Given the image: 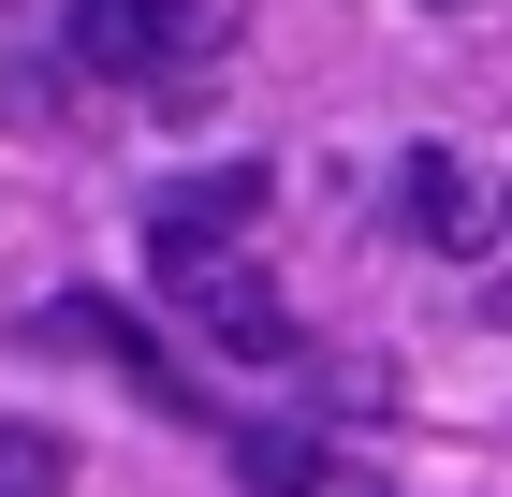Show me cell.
Masks as SVG:
<instances>
[{
  "label": "cell",
  "instance_id": "obj_6",
  "mask_svg": "<svg viewBox=\"0 0 512 497\" xmlns=\"http://www.w3.org/2000/svg\"><path fill=\"white\" fill-rule=\"evenodd\" d=\"M74 468H59V439H30V424H0V497H59Z\"/></svg>",
  "mask_w": 512,
  "mask_h": 497
},
{
  "label": "cell",
  "instance_id": "obj_4",
  "mask_svg": "<svg viewBox=\"0 0 512 497\" xmlns=\"http://www.w3.org/2000/svg\"><path fill=\"white\" fill-rule=\"evenodd\" d=\"M44 337H59V351H88V366H118L132 395H161V410H176V366H161V351H147V322H118L103 293H59V307H44Z\"/></svg>",
  "mask_w": 512,
  "mask_h": 497
},
{
  "label": "cell",
  "instance_id": "obj_1",
  "mask_svg": "<svg viewBox=\"0 0 512 497\" xmlns=\"http://www.w3.org/2000/svg\"><path fill=\"white\" fill-rule=\"evenodd\" d=\"M249 205H264V161H220V176H176V191L147 205V278L176 307H191V337L220 351V366H293V307L264 293V264H249Z\"/></svg>",
  "mask_w": 512,
  "mask_h": 497
},
{
  "label": "cell",
  "instance_id": "obj_2",
  "mask_svg": "<svg viewBox=\"0 0 512 497\" xmlns=\"http://www.w3.org/2000/svg\"><path fill=\"white\" fill-rule=\"evenodd\" d=\"M235 44V0H74V59L103 88H191Z\"/></svg>",
  "mask_w": 512,
  "mask_h": 497
},
{
  "label": "cell",
  "instance_id": "obj_7",
  "mask_svg": "<svg viewBox=\"0 0 512 497\" xmlns=\"http://www.w3.org/2000/svg\"><path fill=\"white\" fill-rule=\"evenodd\" d=\"M498 234H512V191H498Z\"/></svg>",
  "mask_w": 512,
  "mask_h": 497
},
{
  "label": "cell",
  "instance_id": "obj_3",
  "mask_svg": "<svg viewBox=\"0 0 512 497\" xmlns=\"http://www.w3.org/2000/svg\"><path fill=\"white\" fill-rule=\"evenodd\" d=\"M235 483L249 497H395L366 454H337V439H308V424H249V439H235Z\"/></svg>",
  "mask_w": 512,
  "mask_h": 497
},
{
  "label": "cell",
  "instance_id": "obj_5",
  "mask_svg": "<svg viewBox=\"0 0 512 497\" xmlns=\"http://www.w3.org/2000/svg\"><path fill=\"white\" fill-rule=\"evenodd\" d=\"M395 191H410V234H425V249H483V234H498V205H469V161L454 147H410Z\"/></svg>",
  "mask_w": 512,
  "mask_h": 497
}]
</instances>
